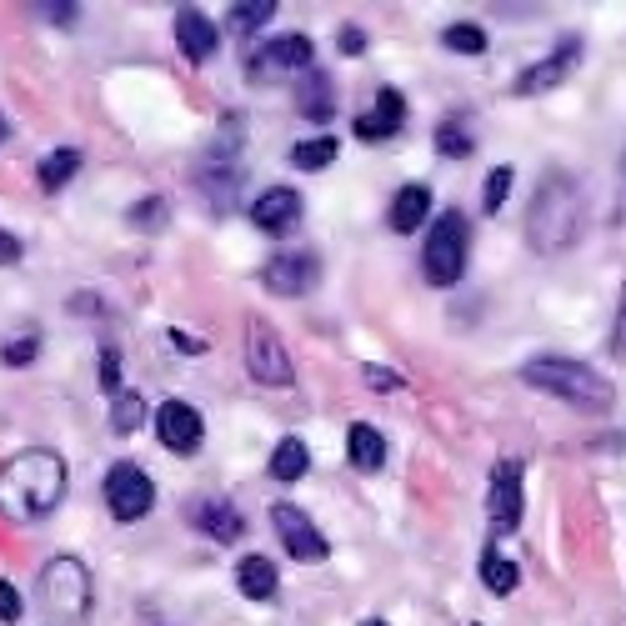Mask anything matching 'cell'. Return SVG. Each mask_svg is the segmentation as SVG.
<instances>
[{"label":"cell","instance_id":"obj_17","mask_svg":"<svg viewBox=\"0 0 626 626\" xmlns=\"http://www.w3.org/2000/svg\"><path fill=\"white\" fill-rule=\"evenodd\" d=\"M176 46L186 50V60H211L216 46H221V25L190 5V11L176 15Z\"/></svg>","mask_w":626,"mask_h":626},{"label":"cell","instance_id":"obj_40","mask_svg":"<svg viewBox=\"0 0 626 626\" xmlns=\"http://www.w3.org/2000/svg\"><path fill=\"white\" fill-rule=\"evenodd\" d=\"M15 260H21V241L0 231V266H15Z\"/></svg>","mask_w":626,"mask_h":626},{"label":"cell","instance_id":"obj_13","mask_svg":"<svg viewBox=\"0 0 626 626\" xmlns=\"http://www.w3.org/2000/svg\"><path fill=\"white\" fill-rule=\"evenodd\" d=\"M251 225L266 231V236H291L295 225H301V196L291 186H271L251 206Z\"/></svg>","mask_w":626,"mask_h":626},{"label":"cell","instance_id":"obj_7","mask_svg":"<svg viewBox=\"0 0 626 626\" xmlns=\"http://www.w3.org/2000/svg\"><path fill=\"white\" fill-rule=\"evenodd\" d=\"M246 371H251V381H260V386H291L295 381V367H291V356H286L281 336H276L260 316L246 321Z\"/></svg>","mask_w":626,"mask_h":626},{"label":"cell","instance_id":"obj_44","mask_svg":"<svg viewBox=\"0 0 626 626\" xmlns=\"http://www.w3.org/2000/svg\"><path fill=\"white\" fill-rule=\"evenodd\" d=\"M361 626H386V622H361Z\"/></svg>","mask_w":626,"mask_h":626},{"label":"cell","instance_id":"obj_9","mask_svg":"<svg viewBox=\"0 0 626 626\" xmlns=\"http://www.w3.org/2000/svg\"><path fill=\"white\" fill-rule=\"evenodd\" d=\"M271 526H276V536H281V546L301 561V567H316V561L332 556V542L321 536V526L301 507H291V501H276L271 507Z\"/></svg>","mask_w":626,"mask_h":626},{"label":"cell","instance_id":"obj_15","mask_svg":"<svg viewBox=\"0 0 626 626\" xmlns=\"http://www.w3.org/2000/svg\"><path fill=\"white\" fill-rule=\"evenodd\" d=\"M260 281H266V291H276V295H306L311 286L321 281V260H316V256H301V251H291V256L266 260Z\"/></svg>","mask_w":626,"mask_h":626},{"label":"cell","instance_id":"obj_2","mask_svg":"<svg viewBox=\"0 0 626 626\" xmlns=\"http://www.w3.org/2000/svg\"><path fill=\"white\" fill-rule=\"evenodd\" d=\"M581 231H587V196L567 171H552L526 206V246L536 256H561L581 241Z\"/></svg>","mask_w":626,"mask_h":626},{"label":"cell","instance_id":"obj_8","mask_svg":"<svg viewBox=\"0 0 626 626\" xmlns=\"http://www.w3.org/2000/svg\"><path fill=\"white\" fill-rule=\"evenodd\" d=\"M106 507L116 521H141L155 507V482L136 461H116L106 472Z\"/></svg>","mask_w":626,"mask_h":626},{"label":"cell","instance_id":"obj_4","mask_svg":"<svg viewBox=\"0 0 626 626\" xmlns=\"http://www.w3.org/2000/svg\"><path fill=\"white\" fill-rule=\"evenodd\" d=\"M466 251H472V225L461 211H441L426 231L421 251V276L426 286H456L466 276Z\"/></svg>","mask_w":626,"mask_h":626},{"label":"cell","instance_id":"obj_16","mask_svg":"<svg viewBox=\"0 0 626 626\" xmlns=\"http://www.w3.org/2000/svg\"><path fill=\"white\" fill-rule=\"evenodd\" d=\"M402 126H406V95L402 91H376V106H371L367 116L351 120L356 141H391Z\"/></svg>","mask_w":626,"mask_h":626},{"label":"cell","instance_id":"obj_23","mask_svg":"<svg viewBox=\"0 0 626 626\" xmlns=\"http://www.w3.org/2000/svg\"><path fill=\"white\" fill-rule=\"evenodd\" d=\"M196 190H201L206 196V206H211L216 216L221 211H231V206H236V190H241V176L236 171H201V181H196Z\"/></svg>","mask_w":626,"mask_h":626},{"label":"cell","instance_id":"obj_33","mask_svg":"<svg viewBox=\"0 0 626 626\" xmlns=\"http://www.w3.org/2000/svg\"><path fill=\"white\" fill-rule=\"evenodd\" d=\"M511 166H497L491 171V176H486V190H482V206L486 211H501V206H507V196H511Z\"/></svg>","mask_w":626,"mask_h":626},{"label":"cell","instance_id":"obj_27","mask_svg":"<svg viewBox=\"0 0 626 626\" xmlns=\"http://www.w3.org/2000/svg\"><path fill=\"white\" fill-rule=\"evenodd\" d=\"M441 46L456 50V56H482V50H486V31H482V25H472V21L447 25V31H441Z\"/></svg>","mask_w":626,"mask_h":626},{"label":"cell","instance_id":"obj_3","mask_svg":"<svg viewBox=\"0 0 626 626\" xmlns=\"http://www.w3.org/2000/svg\"><path fill=\"white\" fill-rule=\"evenodd\" d=\"M521 381L546 391V396H561L567 406H577V411H587V416H606L616 402L612 381H606L602 371L587 367V361H567V356H536V361L521 367Z\"/></svg>","mask_w":626,"mask_h":626},{"label":"cell","instance_id":"obj_30","mask_svg":"<svg viewBox=\"0 0 626 626\" xmlns=\"http://www.w3.org/2000/svg\"><path fill=\"white\" fill-rule=\"evenodd\" d=\"M111 421H116L120 437H130V431L146 421V396H136V391H120L116 406H111Z\"/></svg>","mask_w":626,"mask_h":626},{"label":"cell","instance_id":"obj_28","mask_svg":"<svg viewBox=\"0 0 626 626\" xmlns=\"http://www.w3.org/2000/svg\"><path fill=\"white\" fill-rule=\"evenodd\" d=\"M336 161V141L332 136H316V141H301L291 151V166L295 171H321V166H332Z\"/></svg>","mask_w":626,"mask_h":626},{"label":"cell","instance_id":"obj_19","mask_svg":"<svg viewBox=\"0 0 626 626\" xmlns=\"http://www.w3.org/2000/svg\"><path fill=\"white\" fill-rule=\"evenodd\" d=\"M236 587H241V596H251V602H271L276 587H281V571H276V561H266V556H241Z\"/></svg>","mask_w":626,"mask_h":626},{"label":"cell","instance_id":"obj_11","mask_svg":"<svg viewBox=\"0 0 626 626\" xmlns=\"http://www.w3.org/2000/svg\"><path fill=\"white\" fill-rule=\"evenodd\" d=\"M155 437H161V447L176 451V456H190V451L206 441V421L196 406L186 402H161L155 406Z\"/></svg>","mask_w":626,"mask_h":626},{"label":"cell","instance_id":"obj_38","mask_svg":"<svg viewBox=\"0 0 626 626\" xmlns=\"http://www.w3.org/2000/svg\"><path fill=\"white\" fill-rule=\"evenodd\" d=\"M336 46H341V56H361V50H367V36H361L356 25H346L341 36H336Z\"/></svg>","mask_w":626,"mask_h":626},{"label":"cell","instance_id":"obj_42","mask_svg":"<svg viewBox=\"0 0 626 626\" xmlns=\"http://www.w3.org/2000/svg\"><path fill=\"white\" fill-rule=\"evenodd\" d=\"M616 216L626 221V151H622V190H616Z\"/></svg>","mask_w":626,"mask_h":626},{"label":"cell","instance_id":"obj_39","mask_svg":"<svg viewBox=\"0 0 626 626\" xmlns=\"http://www.w3.org/2000/svg\"><path fill=\"white\" fill-rule=\"evenodd\" d=\"M31 11L50 15V21H56V25H71V21H76V5H31Z\"/></svg>","mask_w":626,"mask_h":626},{"label":"cell","instance_id":"obj_14","mask_svg":"<svg viewBox=\"0 0 626 626\" xmlns=\"http://www.w3.org/2000/svg\"><path fill=\"white\" fill-rule=\"evenodd\" d=\"M186 521L196 526V532H206L211 542H241L246 536V517H241L231 501H221V497H201V501H190L186 507Z\"/></svg>","mask_w":626,"mask_h":626},{"label":"cell","instance_id":"obj_10","mask_svg":"<svg viewBox=\"0 0 626 626\" xmlns=\"http://www.w3.org/2000/svg\"><path fill=\"white\" fill-rule=\"evenodd\" d=\"M521 456H501L491 466V497H486V511H491V532L507 536L521 526Z\"/></svg>","mask_w":626,"mask_h":626},{"label":"cell","instance_id":"obj_5","mask_svg":"<svg viewBox=\"0 0 626 626\" xmlns=\"http://www.w3.org/2000/svg\"><path fill=\"white\" fill-rule=\"evenodd\" d=\"M40 602L56 622H85L91 616V571L76 556H50L40 571Z\"/></svg>","mask_w":626,"mask_h":626},{"label":"cell","instance_id":"obj_22","mask_svg":"<svg viewBox=\"0 0 626 626\" xmlns=\"http://www.w3.org/2000/svg\"><path fill=\"white\" fill-rule=\"evenodd\" d=\"M482 581H486V591H491V596H511V591H517V581H521V567H517V561H507L497 546H486Z\"/></svg>","mask_w":626,"mask_h":626},{"label":"cell","instance_id":"obj_25","mask_svg":"<svg viewBox=\"0 0 626 626\" xmlns=\"http://www.w3.org/2000/svg\"><path fill=\"white\" fill-rule=\"evenodd\" d=\"M76 171H81V151H71V146H60V151H50L46 161H40V190H60L66 186V181L76 176Z\"/></svg>","mask_w":626,"mask_h":626},{"label":"cell","instance_id":"obj_35","mask_svg":"<svg viewBox=\"0 0 626 626\" xmlns=\"http://www.w3.org/2000/svg\"><path fill=\"white\" fill-rule=\"evenodd\" d=\"M612 356L626 361V281H622V301H616V326H612Z\"/></svg>","mask_w":626,"mask_h":626},{"label":"cell","instance_id":"obj_36","mask_svg":"<svg viewBox=\"0 0 626 626\" xmlns=\"http://www.w3.org/2000/svg\"><path fill=\"white\" fill-rule=\"evenodd\" d=\"M361 376H367V386H371V391H402V376H396L391 367H367Z\"/></svg>","mask_w":626,"mask_h":626},{"label":"cell","instance_id":"obj_29","mask_svg":"<svg viewBox=\"0 0 626 626\" xmlns=\"http://www.w3.org/2000/svg\"><path fill=\"white\" fill-rule=\"evenodd\" d=\"M437 151L451 155V161H461V155H472L476 141H472V130L461 126V120H441L437 126Z\"/></svg>","mask_w":626,"mask_h":626},{"label":"cell","instance_id":"obj_37","mask_svg":"<svg viewBox=\"0 0 626 626\" xmlns=\"http://www.w3.org/2000/svg\"><path fill=\"white\" fill-rule=\"evenodd\" d=\"M0 622H21V591L11 581H0Z\"/></svg>","mask_w":626,"mask_h":626},{"label":"cell","instance_id":"obj_32","mask_svg":"<svg viewBox=\"0 0 626 626\" xmlns=\"http://www.w3.org/2000/svg\"><path fill=\"white\" fill-rule=\"evenodd\" d=\"M36 351H40V336L31 332V336H11V341L0 346V361L5 367H31L36 361Z\"/></svg>","mask_w":626,"mask_h":626},{"label":"cell","instance_id":"obj_18","mask_svg":"<svg viewBox=\"0 0 626 626\" xmlns=\"http://www.w3.org/2000/svg\"><path fill=\"white\" fill-rule=\"evenodd\" d=\"M431 216V190L421 186V181H411V186H402L396 196H391V211H386V221H391V231H402V236H411L416 225Z\"/></svg>","mask_w":626,"mask_h":626},{"label":"cell","instance_id":"obj_34","mask_svg":"<svg viewBox=\"0 0 626 626\" xmlns=\"http://www.w3.org/2000/svg\"><path fill=\"white\" fill-rule=\"evenodd\" d=\"M95 376H101V391H106L111 402L120 396V356L111 346H101V361H95Z\"/></svg>","mask_w":626,"mask_h":626},{"label":"cell","instance_id":"obj_1","mask_svg":"<svg viewBox=\"0 0 626 626\" xmlns=\"http://www.w3.org/2000/svg\"><path fill=\"white\" fill-rule=\"evenodd\" d=\"M66 486L71 472L66 461L46 447L15 451L5 466H0V517L5 521H40L66 501Z\"/></svg>","mask_w":626,"mask_h":626},{"label":"cell","instance_id":"obj_12","mask_svg":"<svg viewBox=\"0 0 626 626\" xmlns=\"http://www.w3.org/2000/svg\"><path fill=\"white\" fill-rule=\"evenodd\" d=\"M577 56H581V40L567 36L552 56L536 60V66H526V71L511 81V95H542V91H552V85H561L571 76V66H577Z\"/></svg>","mask_w":626,"mask_h":626},{"label":"cell","instance_id":"obj_43","mask_svg":"<svg viewBox=\"0 0 626 626\" xmlns=\"http://www.w3.org/2000/svg\"><path fill=\"white\" fill-rule=\"evenodd\" d=\"M5 136H11V130H5V116H0V146H5Z\"/></svg>","mask_w":626,"mask_h":626},{"label":"cell","instance_id":"obj_41","mask_svg":"<svg viewBox=\"0 0 626 626\" xmlns=\"http://www.w3.org/2000/svg\"><path fill=\"white\" fill-rule=\"evenodd\" d=\"M171 346H176V351H186V356H201L206 351V341H196V336H186V332H171Z\"/></svg>","mask_w":626,"mask_h":626},{"label":"cell","instance_id":"obj_20","mask_svg":"<svg viewBox=\"0 0 626 626\" xmlns=\"http://www.w3.org/2000/svg\"><path fill=\"white\" fill-rule=\"evenodd\" d=\"M346 447H351V466H356V472H376L381 461H386V437H381L376 426H367V421L351 426Z\"/></svg>","mask_w":626,"mask_h":626},{"label":"cell","instance_id":"obj_31","mask_svg":"<svg viewBox=\"0 0 626 626\" xmlns=\"http://www.w3.org/2000/svg\"><path fill=\"white\" fill-rule=\"evenodd\" d=\"M126 221L136 225V231H161V225H166V201H161V196H146V201H136L126 211Z\"/></svg>","mask_w":626,"mask_h":626},{"label":"cell","instance_id":"obj_26","mask_svg":"<svg viewBox=\"0 0 626 626\" xmlns=\"http://www.w3.org/2000/svg\"><path fill=\"white\" fill-rule=\"evenodd\" d=\"M306 91H301V116H311V120H332L336 116V106H332V81L321 71H311L306 76Z\"/></svg>","mask_w":626,"mask_h":626},{"label":"cell","instance_id":"obj_24","mask_svg":"<svg viewBox=\"0 0 626 626\" xmlns=\"http://www.w3.org/2000/svg\"><path fill=\"white\" fill-rule=\"evenodd\" d=\"M271 15H276V0H241V5L225 11V31H231V36H251V31H260Z\"/></svg>","mask_w":626,"mask_h":626},{"label":"cell","instance_id":"obj_6","mask_svg":"<svg viewBox=\"0 0 626 626\" xmlns=\"http://www.w3.org/2000/svg\"><path fill=\"white\" fill-rule=\"evenodd\" d=\"M311 60H316V46H311L306 36H276V40H266V46H256L246 56V76L251 81H291V76H311L316 71V66H311Z\"/></svg>","mask_w":626,"mask_h":626},{"label":"cell","instance_id":"obj_21","mask_svg":"<svg viewBox=\"0 0 626 626\" xmlns=\"http://www.w3.org/2000/svg\"><path fill=\"white\" fill-rule=\"evenodd\" d=\"M306 466H311L306 441H301V437L276 441V451H271V476H276V482H301V476H306Z\"/></svg>","mask_w":626,"mask_h":626}]
</instances>
